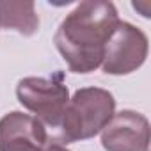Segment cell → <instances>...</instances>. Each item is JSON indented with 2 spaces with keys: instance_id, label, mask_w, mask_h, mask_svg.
I'll return each instance as SVG.
<instances>
[{
  "instance_id": "cell-4",
  "label": "cell",
  "mask_w": 151,
  "mask_h": 151,
  "mask_svg": "<svg viewBox=\"0 0 151 151\" xmlns=\"http://www.w3.org/2000/svg\"><path fill=\"white\" fill-rule=\"evenodd\" d=\"M147 50L149 41L144 30L119 22L105 46L101 68L107 75H130L146 62Z\"/></svg>"
},
{
  "instance_id": "cell-5",
  "label": "cell",
  "mask_w": 151,
  "mask_h": 151,
  "mask_svg": "<svg viewBox=\"0 0 151 151\" xmlns=\"http://www.w3.org/2000/svg\"><path fill=\"white\" fill-rule=\"evenodd\" d=\"M105 151H147L149 149V121L135 110H121L112 116L100 132Z\"/></svg>"
},
{
  "instance_id": "cell-8",
  "label": "cell",
  "mask_w": 151,
  "mask_h": 151,
  "mask_svg": "<svg viewBox=\"0 0 151 151\" xmlns=\"http://www.w3.org/2000/svg\"><path fill=\"white\" fill-rule=\"evenodd\" d=\"M43 151H69V149H66V147H64L62 144H59V142H48Z\"/></svg>"
},
{
  "instance_id": "cell-6",
  "label": "cell",
  "mask_w": 151,
  "mask_h": 151,
  "mask_svg": "<svg viewBox=\"0 0 151 151\" xmlns=\"http://www.w3.org/2000/svg\"><path fill=\"white\" fill-rule=\"evenodd\" d=\"M46 144V128L34 116L14 110L0 119V151H43Z\"/></svg>"
},
{
  "instance_id": "cell-7",
  "label": "cell",
  "mask_w": 151,
  "mask_h": 151,
  "mask_svg": "<svg viewBox=\"0 0 151 151\" xmlns=\"http://www.w3.org/2000/svg\"><path fill=\"white\" fill-rule=\"evenodd\" d=\"M0 27L22 36H34L39 29L34 2H0Z\"/></svg>"
},
{
  "instance_id": "cell-1",
  "label": "cell",
  "mask_w": 151,
  "mask_h": 151,
  "mask_svg": "<svg viewBox=\"0 0 151 151\" xmlns=\"http://www.w3.org/2000/svg\"><path fill=\"white\" fill-rule=\"evenodd\" d=\"M112 2H80L59 25L53 43L73 73H91L101 66L105 46L119 23Z\"/></svg>"
},
{
  "instance_id": "cell-2",
  "label": "cell",
  "mask_w": 151,
  "mask_h": 151,
  "mask_svg": "<svg viewBox=\"0 0 151 151\" xmlns=\"http://www.w3.org/2000/svg\"><path fill=\"white\" fill-rule=\"evenodd\" d=\"M116 114L112 93L101 87H82L69 98L59 124V140L64 144L87 140L98 135Z\"/></svg>"
},
{
  "instance_id": "cell-3",
  "label": "cell",
  "mask_w": 151,
  "mask_h": 151,
  "mask_svg": "<svg viewBox=\"0 0 151 151\" xmlns=\"http://www.w3.org/2000/svg\"><path fill=\"white\" fill-rule=\"evenodd\" d=\"M16 96L18 101L27 110H30L36 119L50 128H59L69 101V91L62 84L59 75L52 78H22L16 86Z\"/></svg>"
}]
</instances>
